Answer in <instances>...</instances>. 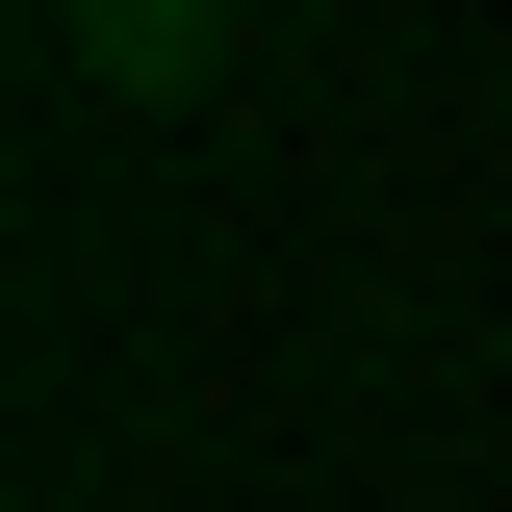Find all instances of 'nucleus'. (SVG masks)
<instances>
[{
	"label": "nucleus",
	"mask_w": 512,
	"mask_h": 512,
	"mask_svg": "<svg viewBox=\"0 0 512 512\" xmlns=\"http://www.w3.org/2000/svg\"><path fill=\"white\" fill-rule=\"evenodd\" d=\"M231 26H256V0H103V26H77V77H103V103H205V77H231Z\"/></svg>",
	"instance_id": "nucleus-1"
},
{
	"label": "nucleus",
	"mask_w": 512,
	"mask_h": 512,
	"mask_svg": "<svg viewBox=\"0 0 512 512\" xmlns=\"http://www.w3.org/2000/svg\"><path fill=\"white\" fill-rule=\"evenodd\" d=\"M52 26H103V0H52Z\"/></svg>",
	"instance_id": "nucleus-2"
}]
</instances>
